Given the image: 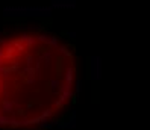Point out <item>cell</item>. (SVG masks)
I'll return each mask as SVG.
<instances>
[{"label": "cell", "instance_id": "obj_1", "mask_svg": "<svg viewBox=\"0 0 150 130\" xmlns=\"http://www.w3.org/2000/svg\"><path fill=\"white\" fill-rule=\"evenodd\" d=\"M79 59L70 39L47 29L0 32V130L56 121L77 88Z\"/></svg>", "mask_w": 150, "mask_h": 130}]
</instances>
